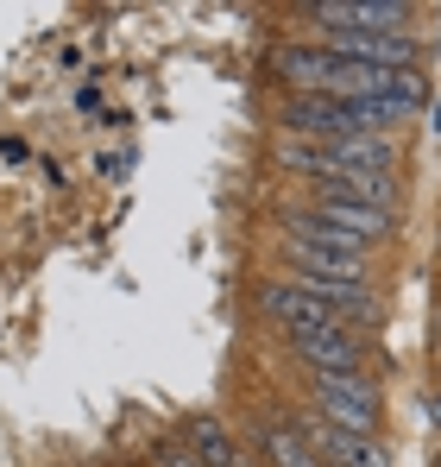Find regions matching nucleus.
Returning a JSON list of instances; mask_svg holds the SVG:
<instances>
[{"label":"nucleus","mask_w":441,"mask_h":467,"mask_svg":"<svg viewBox=\"0 0 441 467\" xmlns=\"http://www.w3.org/2000/svg\"><path fill=\"white\" fill-rule=\"evenodd\" d=\"M183 442H190V455L202 467H240V449H233L227 423H215V417H196V423L183 430Z\"/></svg>","instance_id":"1a4fd4ad"},{"label":"nucleus","mask_w":441,"mask_h":467,"mask_svg":"<svg viewBox=\"0 0 441 467\" xmlns=\"http://www.w3.org/2000/svg\"><path fill=\"white\" fill-rule=\"evenodd\" d=\"M284 259H291V278L372 285V253H360V246H322V240H296V234H284Z\"/></svg>","instance_id":"f03ea898"},{"label":"nucleus","mask_w":441,"mask_h":467,"mask_svg":"<svg viewBox=\"0 0 441 467\" xmlns=\"http://www.w3.org/2000/svg\"><path fill=\"white\" fill-rule=\"evenodd\" d=\"M315 423L354 430V436H378L385 410H378V386L366 373H315Z\"/></svg>","instance_id":"f257e3e1"},{"label":"nucleus","mask_w":441,"mask_h":467,"mask_svg":"<svg viewBox=\"0 0 441 467\" xmlns=\"http://www.w3.org/2000/svg\"><path fill=\"white\" fill-rule=\"evenodd\" d=\"M291 354L303 360V367H315V373H360V335L341 322V328H303V335H291Z\"/></svg>","instance_id":"39448f33"},{"label":"nucleus","mask_w":441,"mask_h":467,"mask_svg":"<svg viewBox=\"0 0 441 467\" xmlns=\"http://www.w3.org/2000/svg\"><path fill=\"white\" fill-rule=\"evenodd\" d=\"M259 310L272 316L284 335H303V328H341V316L328 310L315 291H303L296 278H272V285L259 291Z\"/></svg>","instance_id":"20e7f679"},{"label":"nucleus","mask_w":441,"mask_h":467,"mask_svg":"<svg viewBox=\"0 0 441 467\" xmlns=\"http://www.w3.org/2000/svg\"><path fill=\"white\" fill-rule=\"evenodd\" d=\"M315 196H354V202H372V209H397L404 183H397V171H341V177L315 183Z\"/></svg>","instance_id":"0eeeda50"},{"label":"nucleus","mask_w":441,"mask_h":467,"mask_svg":"<svg viewBox=\"0 0 441 467\" xmlns=\"http://www.w3.org/2000/svg\"><path fill=\"white\" fill-rule=\"evenodd\" d=\"M429 417H436V430H441V386L429 391Z\"/></svg>","instance_id":"9b49d317"},{"label":"nucleus","mask_w":441,"mask_h":467,"mask_svg":"<svg viewBox=\"0 0 441 467\" xmlns=\"http://www.w3.org/2000/svg\"><path fill=\"white\" fill-rule=\"evenodd\" d=\"M151 462H158V467H202L196 455H190V442H158V449H151Z\"/></svg>","instance_id":"9d476101"},{"label":"nucleus","mask_w":441,"mask_h":467,"mask_svg":"<svg viewBox=\"0 0 441 467\" xmlns=\"http://www.w3.org/2000/svg\"><path fill=\"white\" fill-rule=\"evenodd\" d=\"M436 467H441V455H436Z\"/></svg>","instance_id":"f8f14e48"},{"label":"nucleus","mask_w":441,"mask_h":467,"mask_svg":"<svg viewBox=\"0 0 441 467\" xmlns=\"http://www.w3.org/2000/svg\"><path fill=\"white\" fill-rule=\"evenodd\" d=\"M309 215L328 222L334 234H347V240H360L366 253H372V246H385V240L397 234V209H372V202H354V196H315Z\"/></svg>","instance_id":"7ed1b4c3"},{"label":"nucleus","mask_w":441,"mask_h":467,"mask_svg":"<svg viewBox=\"0 0 441 467\" xmlns=\"http://www.w3.org/2000/svg\"><path fill=\"white\" fill-rule=\"evenodd\" d=\"M259 449H265L272 467H322V455H315V442H309L303 423H265L259 430Z\"/></svg>","instance_id":"6e6552de"},{"label":"nucleus","mask_w":441,"mask_h":467,"mask_svg":"<svg viewBox=\"0 0 441 467\" xmlns=\"http://www.w3.org/2000/svg\"><path fill=\"white\" fill-rule=\"evenodd\" d=\"M303 430H309L322 467H391L378 436H354V430H334V423H303Z\"/></svg>","instance_id":"423d86ee"}]
</instances>
